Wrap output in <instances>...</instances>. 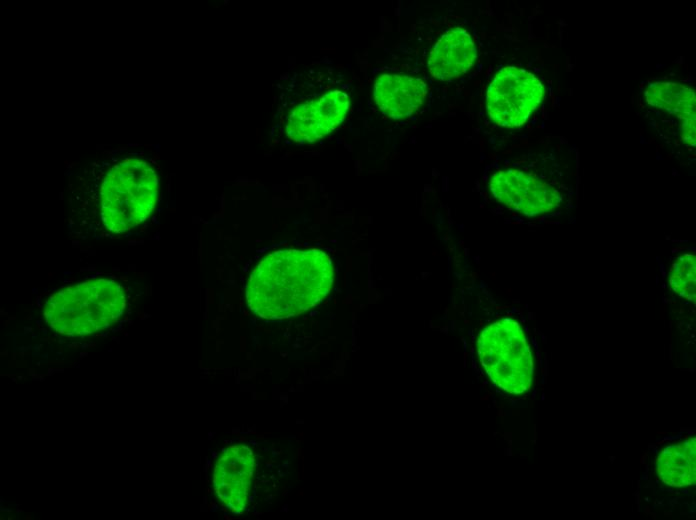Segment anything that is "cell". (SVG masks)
Here are the masks:
<instances>
[{
    "mask_svg": "<svg viewBox=\"0 0 696 520\" xmlns=\"http://www.w3.org/2000/svg\"><path fill=\"white\" fill-rule=\"evenodd\" d=\"M645 97L651 106L677 115L682 121L681 136L684 142L695 146V94L688 87L674 82L650 83Z\"/></svg>",
    "mask_w": 696,
    "mask_h": 520,
    "instance_id": "11",
    "label": "cell"
},
{
    "mask_svg": "<svg viewBox=\"0 0 696 520\" xmlns=\"http://www.w3.org/2000/svg\"><path fill=\"white\" fill-rule=\"evenodd\" d=\"M349 107L348 95L340 90L300 103L287 118L286 135L300 144L320 140L344 121Z\"/></svg>",
    "mask_w": 696,
    "mask_h": 520,
    "instance_id": "7",
    "label": "cell"
},
{
    "mask_svg": "<svg viewBox=\"0 0 696 520\" xmlns=\"http://www.w3.org/2000/svg\"><path fill=\"white\" fill-rule=\"evenodd\" d=\"M159 195L155 168L140 158H125L106 173L100 188V213L104 226L123 233L144 222Z\"/></svg>",
    "mask_w": 696,
    "mask_h": 520,
    "instance_id": "3",
    "label": "cell"
},
{
    "mask_svg": "<svg viewBox=\"0 0 696 520\" xmlns=\"http://www.w3.org/2000/svg\"><path fill=\"white\" fill-rule=\"evenodd\" d=\"M334 266L319 249H282L266 255L251 272L245 297L252 313L265 320L298 316L331 291Z\"/></svg>",
    "mask_w": 696,
    "mask_h": 520,
    "instance_id": "1",
    "label": "cell"
},
{
    "mask_svg": "<svg viewBox=\"0 0 696 520\" xmlns=\"http://www.w3.org/2000/svg\"><path fill=\"white\" fill-rule=\"evenodd\" d=\"M477 49L470 34L459 27L443 34L433 47L428 68L430 75L450 81L466 73L474 64Z\"/></svg>",
    "mask_w": 696,
    "mask_h": 520,
    "instance_id": "9",
    "label": "cell"
},
{
    "mask_svg": "<svg viewBox=\"0 0 696 520\" xmlns=\"http://www.w3.org/2000/svg\"><path fill=\"white\" fill-rule=\"evenodd\" d=\"M477 350L481 365L498 387L511 394L530 388L532 354L516 321L501 319L488 325L478 337Z\"/></svg>",
    "mask_w": 696,
    "mask_h": 520,
    "instance_id": "4",
    "label": "cell"
},
{
    "mask_svg": "<svg viewBox=\"0 0 696 520\" xmlns=\"http://www.w3.org/2000/svg\"><path fill=\"white\" fill-rule=\"evenodd\" d=\"M543 93L542 83L532 73L516 67H505L488 87V115L499 126H521L538 107Z\"/></svg>",
    "mask_w": 696,
    "mask_h": 520,
    "instance_id": "5",
    "label": "cell"
},
{
    "mask_svg": "<svg viewBox=\"0 0 696 520\" xmlns=\"http://www.w3.org/2000/svg\"><path fill=\"white\" fill-rule=\"evenodd\" d=\"M494 198L527 216L550 212L562 203L558 189L537 176L518 169L496 172L489 183Z\"/></svg>",
    "mask_w": 696,
    "mask_h": 520,
    "instance_id": "6",
    "label": "cell"
},
{
    "mask_svg": "<svg viewBox=\"0 0 696 520\" xmlns=\"http://www.w3.org/2000/svg\"><path fill=\"white\" fill-rule=\"evenodd\" d=\"M427 95L426 83L401 74H383L375 80L373 97L383 114L393 119L412 115Z\"/></svg>",
    "mask_w": 696,
    "mask_h": 520,
    "instance_id": "10",
    "label": "cell"
},
{
    "mask_svg": "<svg viewBox=\"0 0 696 520\" xmlns=\"http://www.w3.org/2000/svg\"><path fill=\"white\" fill-rule=\"evenodd\" d=\"M695 255L686 253L673 263L669 284L671 289L688 301L695 300Z\"/></svg>",
    "mask_w": 696,
    "mask_h": 520,
    "instance_id": "13",
    "label": "cell"
},
{
    "mask_svg": "<svg viewBox=\"0 0 696 520\" xmlns=\"http://www.w3.org/2000/svg\"><path fill=\"white\" fill-rule=\"evenodd\" d=\"M124 288L116 281L96 278L67 286L52 294L44 306V319L57 334L70 338L101 332L123 315Z\"/></svg>",
    "mask_w": 696,
    "mask_h": 520,
    "instance_id": "2",
    "label": "cell"
},
{
    "mask_svg": "<svg viewBox=\"0 0 696 520\" xmlns=\"http://www.w3.org/2000/svg\"><path fill=\"white\" fill-rule=\"evenodd\" d=\"M255 468L252 450L243 444L227 447L213 470L214 491L222 505L240 514L246 507Z\"/></svg>",
    "mask_w": 696,
    "mask_h": 520,
    "instance_id": "8",
    "label": "cell"
},
{
    "mask_svg": "<svg viewBox=\"0 0 696 520\" xmlns=\"http://www.w3.org/2000/svg\"><path fill=\"white\" fill-rule=\"evenodd\" d=\"M696 441L690 438L677 445L666 447L658 456L656 468L662 482L672 487L695 484Z\"/></svg>",
    "mask_w": 696,
    "mask_h": 520,
    "instance_id": "12",
    "label": "cell"
}]
</instances>
